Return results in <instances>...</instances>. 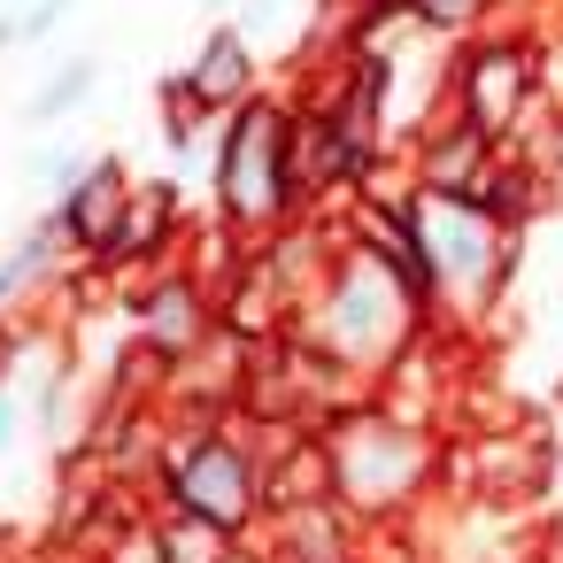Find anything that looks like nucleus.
<instances>
[{
  "instance_id": "nucleus-19",
  "label": "nucleus",
  "mask_w": 563,
  "mask_h": 563,
  "mask_svg": "<svg viewBox=\"0 0 563 563\" xmlns=\"http://www.w3.org/2000/svg\"><path fill=\"white\" fill-rule=\"evenodd\" d=\"M47 563H70V555H55V548H47Z\"/></svg>"
},
{
  "instance_id": "nucleus-10",
  "label": "nucleus",
  "mask_w": 563,
  "mask_h": 563,
  "mask_svg": "<svg viewBox=\"0 0 563 563\" xmlns=\"http://www.w3.org/2000/svg\"><path fill=\"white\" fill-rule=\"evenodd\" d=\"M93 86H101V63H93V55H70V63L24 101V124H32V132H55L63 117H78V109L93 101Z\"/></svg>"
},
{
  "instance_id": "nucleus-14",
  "label": "nucleus",
  "mask_w": 563,
  "mask_h": 563,
  "mask_svg": "<svg viewBox=\"0 0 563 563\" xmlns=\"http://www.w3.org/2000/svg\"><path fill=\"white\" fill-rule=\"evenodd\" d=\"M86 163H93V155H70V147H55V155H47V147H40V155H32V178H40V186L63 201V194L86 178Z\"/></svg>"
},
{
  "instance_id": "nucleus-12",
  "label": "nucleus",
  "mask_w": 563,
  "mask_h": 563,
  "mask_svg": "<svg viewBox=\"0 0 563 563\" xmlns=\"http://www.w3.org/2000/svg\"><path fill=\"white\" fill-rule=\"evenodd\" d=\"M86 563H163V525H155V501H147V509H132V517H124V525H117V532L86 555Z\"/></svg>"
},
{
  "instance_id": "nucleus-15",
  "label": "nucleus",
  "mask_w": 563,
  "mask_h": 563,
  "mask_svg": "<svg viewBox=\"0 0 563 563\" xmlns=\"http://www.w3.org/2000/svg\"><path fill=\"white\" fill-rule=\"evenodd\" d=\"M525 563H563V501H548V509H540V525H532V548H525Z\"/></svg>"
},
{
  "instance_id": "nucleus-6",
  "label": "nucleus",
  "mask_w": 563,
  "mask_h": 563,
  "mask_svg": "<svg viewBox=\"0 0 563 563\" xmlns=\"http://www.w3.org/2000/svg\"><path fill=\"white\" fill-rule=\"evenodd\" d=\"M132 194H140V178L124 170V155H93L86 178L55 201V224H63V240H70V255H78L86 271L109 263V247H117V232H124V217H132Z\"/></svg>"
},
{
  "instance_id": "nucleus-1",
  "label": "nucleus",
  "mask_w": 563,
  "mask_h": 563,
  "mask_svg": "<svg viewBox=\"0 0 563 563\" xmlns=\"http://www.w3.org/2000/svg\"><path fill=\"white\" fill-rule=\"evenodd\" d=\"M147 501L201 517L224 540H263V525H271L263 424L247 409H178V424H163V440H155Z\"/></svg>"
},
{
  "instance_id": "nucleus-7",
  "label": "nucleus",
  "mask_w": 563,
  "mask_h": 563,
  "mask_svg": "<svg viewBox=\"0 0 563 563\" xmlns=\"http://www.w3.org/2000/svg\"><path fill=\"white\" fill-rule=\"evenodd\" d=\"M178 247H186V201H178V186H170V178H163V186H140V194H132V217H124V232H117V247H109V263H101V278H109V271L163 278V271L178 263Z\"/></svg>"
},
{
  "instance_id": "nucleus-5",
  "label": "nucleus",
  "mask_w": 563,
  "mask_h": 563,
  "mask_svg": "<svg viewBox=\"0 0 563 563\" xmlns=\"http://www.w3.org/2000/svg\"><path fill=\"white\" fill-rule=\"evenodd\" d=\"M132 324H140V355H155V363L178 378V371H186L194 355H209V340L224 332V317H217V286H209L201 271H163V278L140 286Z\"/></svg>"
},
{
  "instance_id": "nucleus-11",
  "label": "nucleus",
  "mask_w": 563,
  "mask_h": 563,
  "mask_svg": "<svg viewBox=\"0 0 563 563\" xmlns=\"http://www.w3.org/2000/svg\"><path fill=\"white\" fill-rule=\"evenodd\" d=\"M155 525H163V563H224V555H232V540H224L217 525H201V517L155 509Z\"/></svg>"
},
{
  "instance_id": "nucleus-13",
  "label": "nucleus",
  "mask_w": 563,
  "mask_h": 563,
  "mask_svg": "<svg viewBox=\"0 0 563 563\" xmlns=\"http://www.w3.org/2000/svg\"><path fill=\"white\" fill-rule=\"evenodd\" d=\"M194 140H201V109H194V93H186L178 78H163V147L186 163V155H194Z\"/></svg>"
},
{
  "instance_id": "nucleus-9",
  "label": "nucleus",
  "mask_w": 563,
  "mask_h": 563,
  "mask_svg": "<svg viewBox=\"0 0 563 563\" xmlns=\"http://www.w3.org/2000/svg\"><path fill=\"white\" fill-rule=\"evenodd\" d=\"M178 86L194 93L201 117H232L240 101H255L263 86H255V47H247V32H240V24H217V32L201 40V55L178 70Z\"/></svg>"
},
{
  "instance_id": "nucleus-18",
  "label": "nucleus",
  "mask_w": 563,
  "mask_h": 563,
  "mask_svg": "<svg viewBox=\"0 0 563 563\" xmlns=\"http://www.w3.org/2000/svg\"><path fill=\"white\" fill-rule=\"evenodd\" d=\"M24 440V401H16V386L0 394V463H9V448Z\"/></svg>"
},
{
  "instance_id": "nucleus-16",
  "label": "nucleus",
  "mask_w": 563,
  "mask_h": 563,
  "mask_svg": "<svg viewBox=\"0 0 563 563\" xmlns=\"http://www.w3.org/2000/svg\"><path fill=\"white\" fill-rule=\"evenodd\" d=\"M70 9H78V0H32V9H24V47H40V40H47Z\"/></svg>"
},
{
  "instance_id": "nucleus-8",
  "label": "nucleus",
  "mask_w": 563,
  "mask_h": 563,
  "mask_svg": "<svg viewBox=\"0 0 563 563\" xmlns=\"http://www.w3.org/2000/svg\"><path fill=\"white\" fill-rule=\"evenodd\" d=\"M271 563H371V532L340 509V501H309L263 525Z\"/></svg>"
},
{
  "instance_id": "nucleus-3",
  "label": "nucleus",
  "mask_w": 563,
  "mask_h": 563,
  "mask_svg": "<svg viewBox=\"0 0 563 563\" xmlns=\"http://www.w3.org/2000/svg\"><path fill=\"white\" fill-rule=\"evenodd\" d=\"M209 178H217V217L224 232L240 240H278L294 224H309V186H301V109L286 93H255L224 117L217 132V155H209Z\"/></svg>"
},
{
  "instance_id": "nucleus-17",
  "label": "nucleus",
  "mask_w": 563,
  "mask_h": 563,
  "mask_svg": "<svg viewBox=\"0 0 563 563\" xmlns=\"http://www.w3.org/2000/svg\"><path fill=\"white\" fill-rule=\"evenodd\" d=\"M24 347H32V332H16V324H0V394L16 386V363H24Z\"/></svg>"
},
{
  "instance_id": "nucleus-20",
  "label": "nucleus",
  "mask_w": 563,
  "mask_h": 563,
  "mask_svg": "<svg viewBox=\"0 0 563 563\" xmlns=\"http://www.w3.org/2000/svg\"><path fill=\"white\" fill-rule=\"evenodd\" d=\"M309 9H324V0H309Z\"/></svg>"
},
{
  "instance_id": "nucleus-4",
  "label": "nucleus",
  "mask_w": 563,
  "mask_h": 563,
  "mask_svg": "<svg viewBox=\"0 0 563 563\" xmlns=\"http://www.w3.org/2000/svg\"><path fill=\"white\" fill-rule=\"evenodd\" d=\"M532 101H540V70H532V47L525 40H471L448 63V117L471 124L494 147H509L525 132Z\"/></svg>"
},
{
  "instance_id": "nucleus-2",
  "label": "nucleus",
  "mask_w": 563,
  "mask_h": 563,
  "mask_svg": "<svg viewBox=\"0 0 563 563\" xmlns=\"http://www.w3.org/2000/svg\"><path fill=\"white\" fill-rule=\"evenodd\" d=\"M324 455H332V501L363 525V532H401L424 494L448 478L440 432L394 417L386 401H355L324 424Z\"/></svg>"
}]
</instances>
